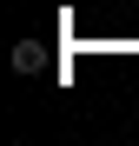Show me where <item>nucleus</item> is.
<instances>
[{"instance_id": "f257e3e1", "label": "nucleus", "mask_w": 139, "mask_h": 146, "mask_svg": "<svg viewBox=\"0 0 139 146\" xmlns=\"http://www.w3.org/2000/svg\"><path fill=\"white\" fill-rule=\"evenodd\" d=\"M40 60H46L40 40H20V46H13V73H40Z\"/></svg>"}]
</instances>
